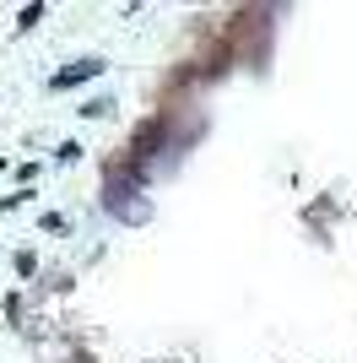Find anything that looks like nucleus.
Wrapping results in <instances>:
<instances>
[{
	"instance_id": "obj_1",
	"label": "nucleus",
	"mask_w": 357,
	"mask_h": 363,
	"mask_svg": "<svg viewBox=\"0 0 357 363\" xmlns=\"http://www.w3.org/2000/svg\"><path fill=\"white\" fill-rule=\"evenodd\" d=\"M135 196H141V174H135V168H114V174H108V212L125 217V223H147L152 206L135 201Z\"/></svg>"
},
{
	"instance_id": "obj_2",
	"label": "nucleus",
	"mask_w": 357,
	"mask_h": 363,
	"mask_svg": "<svg viewBox=\"0 0 357 363\" xmlns=\"http://www.w3.org/2000/svg\"><path fill=\"white\" fill-rule=\"evenodd\" d=\"M103 71V60H76V65H65V71L55 76V92H65V87H76V82H92V76Z\"/></svg>"
}]
</instances>
